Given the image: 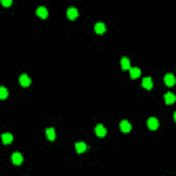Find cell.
Instances as JSON below:
<instances>
[{
    "mask_svg": "<svg viewBox=\"0 0 176 176\" xmlns=\"http://www.w3.org/2000/svg\"><path fill=\"white\" fill-rule=\"evenodd\" d=\"M164 81H165V84H167L168 87H173L175 85V83H176V77L173 76L172 73H168V74H165Z\"/></svg>",
    "mask_w": 176,
    "mask_h": 176,
    "instance_id": "1",
    "label": "cell"
},
{
    "mask_svg": "<svg viewBox=\"0 0 176 176\" xmlns=\"http://www.w3.org/2000/svg\"><path fill=\"white\" fill-rule=\"evenodd\" d=\"M158 120L155 117H150L147 120V127H149V130H152V131H155L158 128Z\"/></svg>",
    "mask_w": 176,
    "mask_h": 176,
    "instance_id": "2",
    "label": "cell"
},
{
    "mask_svg": "<svg viewBox=\"0 0 176 176\" xmlns=\"http://www.w3.org/2000/svg\"><path fill=\"white\" fill-rule=\"evenodd\" d=\"M11 161L14 165H21L22 161H24V157H22L21 153H14V154L11 155Z\"/></svg>",
    "mask_w": 176,
    "mask_h": 176,
    "instance_id": "3",
    "label": "cell"
},
{
    "mask_svg": "<svg viewBox=\"0 0 176 176\" xmlns=\"http://www.w3.org/2000/svg\"><path fill=\"white\" fill-rule=\"evenodd\" d=\"M131 128H132V127H131V124L128 123L127 120H123V121L120 123V130H121V132L128 133V132L131 131Z\"/></svg>",
    "mask_w": 176,
    "mask_h": 176,
    "instance_id": "4",
    "label": "cell"
},
{
    "mask_svg": "<svg viewBox=\"0 0 176 176\" xmlns=\"http://www.w3.org/2000/svg\"><path fill=\"white\" fill-rule=\"evenodd\" d=\"M19 84H21L22 87L30 85V78H29L28 74H21V76H19Z\"/></svg>",
    "mask_w": 176,
    "mask_h": 176,
    "instance_id": "5",
    "label": "cell"
},
{
    "mask_svg": "<svg viewBox=\"0 0 176 176\" xmlns=\"http://www.w3.org/2000/svg\"><path fill=\"white\" fill-rule=\"evenodd\" d=\"M36 14H37V17L46 19L47 17H48V10H47L46 7H39V8L36 10Z\"/></svg>",
    "mask_w": 176,
    "mask_h": 176,
    "instance_id": "6",
    "label": "cell"
},
{
    "mask_svg": "<svg viewBox=\"0 0 176 176\" xmlns=\"http://www.w3.org/2000/svg\"><path fill=\"white\" fill-rule=\"evenodd\" d=\"M142 87L145 88V90H147V91L152 90V88H153V81H152V78H150V77H145V78H143Z\"/></svg>",
    "mask_w": 176,
    "mask_h": 176,
    "instance_id": "7",
    "label": "cell"
},
{
    "mask_svg": "<svg viewBox=\"0 0 176 176\" xmlns=\"http://www.w3.org/2000/svg\"><path fill=\"white\" fill-rule=\"evenodd\" d=\"M95 133H96V136H99V138H103V136L106 135V128L103 127L102 124H99V125L95 127Z\"/></svg>",
    "mask_w": 176,
    "mask_h": 176,
    "instance_id": "8",
    "label": "cell"
},
{
    "mask_svg": "<svg viewBox=\"0 0 176 176\" xmlns=\"http://www.w3.org/2000/svg\"><path fill=\"white\" fill-rule=\"evenodd\" d=\"M66 12H68V18L72 19V21H73V19H76L78 17V11H77V8H74V7H70V8H69Z\"/></svg>",
    "mask_w": 176,
    "mask_h": 176,
    "instance_id": "9",
    "label": "cell"
},
{
    "mask_svg": "<svg viewBox=\"0 0 176 176\" xmlns=\"http://www.w3.org/2000/svg\"><path fill=\"white\" fill-rule=\"evenodd\" d=\"M164 99H165V103H167V105H172V103L176 101V96L173 95L172 92H167L164 95Z\"/></svg>",
    "mask_w": 176,
    "mask_h": 176,
    "instance_id": "10",
    "label": "cell"
},
{
    "mask_svg": "<svg viewBox=\"0 0 176 176\" xmlns=\"http://www.w3.org/2000/svg\"><path fill=\"white\" fill-rule=\"evenodd\" d=\"M120 65H121V69H123V70H130V69H131V63H130V59H128V58H123V59H121Z\"/></svg>",
    "mask_w": 176,
    "mask_h": 176,
    "instance_id": "11",
    "label": "cell"
},
{
    "mask_svg": "<svg viewBox=\"0 0 176 176\" xmlns=\"http://www.w3.org/2000/svg\"><path fill=\"white\" fill-rule=\"evenodd\" d=\"M46 135H47V138H48V140H55V138H56V133H55V130H54V128H47Z\"/></svg>",
    "mask_w": 176,
    "mask_h": 176,
    "instance_id": "12",
    "label": "cell"
},
{
    "mask_svg": "<svg viewBox=\"0 0 176 176\" xmlns=\"http://www.w3.org/2000/svg\"><path fill=\"white\" fill-rule=\"evenodd\" d=\"M130 76H131L132 80H135V78L140 77V70L138 68H131L130 69Z\"/></svg>",
    "mask_w": 176,
    "mask_h": 176,
    "instance_id": "13",
    "label": "cell"
},
{
    "mask_svg": "<svg viewBox=\"0 0 176 176\" xmlns=\"http://www.w3.org/2000/svg\"><path fill=\"white\" fill-rule=\"evenodd\" d=\"M105 30H106V26L102 24V22H98V24L95 25V33L103 34V33H105Z\"/></svg>",
    "mask_w": 176,
    "mask_h": 176,
    "instance_id": "14",
    "label": "cell"
},
{
    "mask_svg": "<svg viewBox=\"0 0 176 176\" xmlns=\"http://www.w3.org/2000/svg\"><path fill=\"white\" fill-rule=\"evenodd\" d=\"M87 150V145L84 142H77L76 143V152L77 153H84Z\"/></svg>",
    "mask_w": 176,
    "mask_h": 176,
    "instance_id": "15",
    "label": "cell"
},
{
    "mask_svg": "<svg viewBox=\"0 0 176 176\" xmlns=\"http://www.w3.org/2000/svg\"><path fill=\"white\" fill-rule=\"evenodd\" d=\"M12 135L11 133H3V136H2V140H3V143L4 145H10V143L12 142Z\"/></svg>",
    "mask_w": 176,
    "mask_h": 176,
    "instance_id": "16",
    "label": "cell"
},
{
    "mask_svg": "<svg viewBox=\"0 0 176 176\" xmlns=\"http://www.w3.org/2000/svg\"><path fill=\"white\" fill-rule=\"evenodd\" d=\"M7 95H8V92H7V90H6V87H0V99H6L7 98Z\"/></svg>",
    "mask_w": 176,
    "mask_h": 176,
    "instance_id": "17",
    "label": "cell"
},
{
    "mask_svg": "<svg viewBox=\"0 0 176 176\" xmlns=\"http://www.w3.org/2000/svg\"><path fill=\"white\" fill-rule=\"evenodd\" d=\"M2 4H3L4 7H10L12 4V0H2Z\"/></svg>",
    "mask_w": 176,
    "mask_h": 176,
    "instance_id": "18",
    "label": "cell"
},
{
    "mask_svg": "<svg viewBox=\"0 0 176 176\" xmlns=\"http://www.w3.org/2000/svg\"><path fill=\"white\" fill-rule=\"evenodd\" d=\"M173 120L176 121V111H175V113H173Z\"/></svg>",
    "mask_w": 176,
    "mask_h": 176,
    "instance_id": "19",
    "label": "cell"
}]
</instances>
